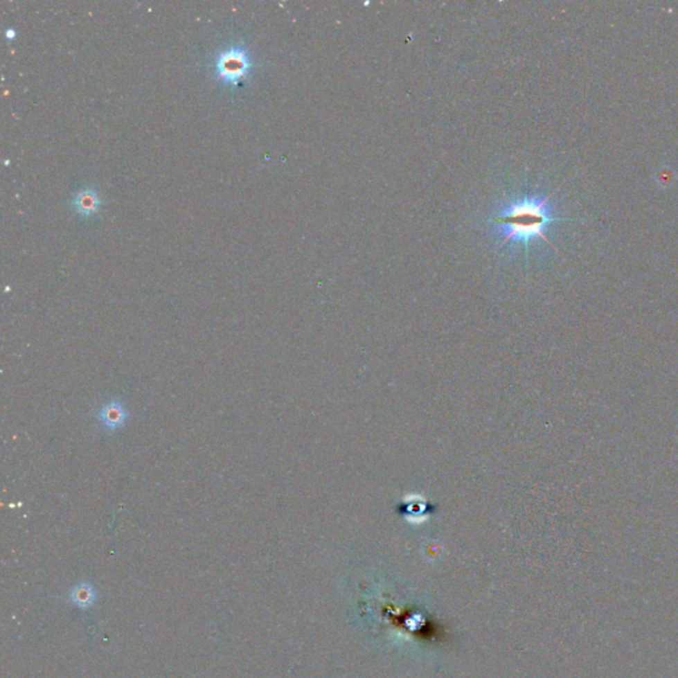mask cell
I'll return each mask as SVG.
<instances>
[{
  "label": "cell",
  "instance_id": "6",
  "mask_svg": "<svg viewBox=\"0 0 678 678\" xmlns=\"http://www.w3.org/2000/svg\"><path fill=\"white\" fill-rule=\"evenodd\" d=\"M15 30H12V28H8V30H6V36H7L8 39H14V37H15Z\"/></svg>",
  "mask_w": 678,
  "mask_h": 678
},
{
  "label": "cell",
  "instance_id": "2",
  "mask_svg": "<svg viewBox=\"0 0 678 678\" xmlns=\"http://www.w3.org/2000/svg\"><path fill=\"white\" fill-rule=\"evenodd\" d=\"M252 59L242 44L229 46L220 51L215 59V75L229 87H238L252 71Z\"/></svg>",
  "mask_w": 678,
  "mask_h": 678
},
{
  "label": "cell",
  "instance_id": "5",
  "mask_svg": "<svg viewBox=\"0 0 678 678\" xmlns=\"http://www.w3.org/2000/svg\"><path fill=\"white\" fill-rule=\"evenodd\" d=\"M71 598H72V600H73V603L75 605H78L81 608H88L94 602L96 594H94V589H93L91 585L81 583V585H78L72 591Z\"/></svg>",
  "mask_w": 678,
  "mask_h": 678
},
{
  "label": "cell",
  "instance_id": "3",
  "mask_svg": "<svg viewBox=\"0 0 678 678\" xmlns=\"http://www.w3.org/2000/svg\"><path fill=\"white\" fill-rule=\"evenodd\" d=\"M127 411L121 400L113 399L104 404L97 413V419L107 431L120 429L127 420Z\"/></svg>",
  "mask_w": 678,
  "mask_h": 678
},
{
  "label": "cell",
  "instance_id": "4",
  "mask_svg": "<svg viewBox=\"0 0 678 678\" xmlns=\"http://www.w3.org/2000/svg\"><path fill=\"white\" fill-rule=\"evenodd\" d=\"M71 204L78 215H81L82 217H89L96 215L100 210L101 197L94 188L87 187L75 194Z\"/></svg>",
  "mask_w": 678,
  "mask_h": 678
},
{
  "label": "cell",
  "instance_id": "1",
  "mask_svg": "<svg viewBox=\"0 0 678 678\" xmlns=\"http://www.w3.org/2000/svg\"><path fill=\"white\" fill-rule=\"evenodd\" d=\"M554 220L548 196H528L508 200L505 207L493 217V226L502 244H528L534 239H542L550 244L546 229Z\"/></svg>",
  "mask_w": 678,
  "mask_h": 678
}]
</instances>
